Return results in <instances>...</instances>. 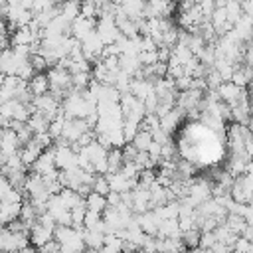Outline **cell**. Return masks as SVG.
<instances>
[{
    "mask_svg": "<svg viewBox=\"0 0 253 253\" xmlns=\"http://www.w3.org/2000/svg\"><path fill=\"white\" fill-rule=\"evenodd\" d=\"M26 87H28V93L32 95V99L49 93V83H47V77H45L43 73H36V75H32L30 81L26 83Z\"/></svg>",
    "mask_w": 253,
    "mask_h": 253,
    "instance_id": "3",
    "label": "cell"
},
{
    "mask_svg": "<svg viewBox=\"0 0 253 253\" xmlns=\"http://www.w3.org/2000/svg\"><path fill=\"white\" fill-rule=\"evenodd\" d=\"M69 30L73 32V40H75V42H83L91 32H95V20L77 16V18L71 22Z\"/></svg>",
    "mask_w": 253,
    "mask_h": 253,
    "instance_id": "2",
    "label": "cell"
},
{
    "mask_svg": "<svg viewBox=\"0 0 253 253\" xmlns=\"http://www.w3.org/2000/svg\"><path fill=\"white\" fill-rule=\"evenodd\" d=\"M79 47H81V53L87 61H95V59H101L105 43L99 40V36L95 32H91L83 42H79Z\"/></svg>",
    "mask_w": 253,
    "mask_h": 253,
    "instance_id": "1",
    "label": "cell"
},
{
    "mask_svg": "<svg viewBox=\"0 0 253 253\" xmlns=\"http://www.w3.org/2000/svg\"><path fill=\"white\" fill-rule=\"evenodd\" d=\"M85 204V210L87 211H95V213H103L107 210V198L101 196V194H95V192H89L83 200Z\"/></svg>",
    "mask_w": 253,
    "mask_h": 253,
    "instance_id": "4",
    "label": "cell"
},
{
    "mask_svg": "<svg viewBox=\"0 0 253 253\" xmlns=\"http://www.w3.org/2000/svg\"><path fill=\"white\" fill-rule=\"evenodd\" d=\"M150 142H152V134L148 132V130H138L134 136H132V140H130V144H132V148L136 150V152H146L148 150V146H150Z\"/></svg>",
    "mask_w": 253,
    "mask_h": 253,
    "instance_id": "5",
    "label": "cell"
}]
</instances>
